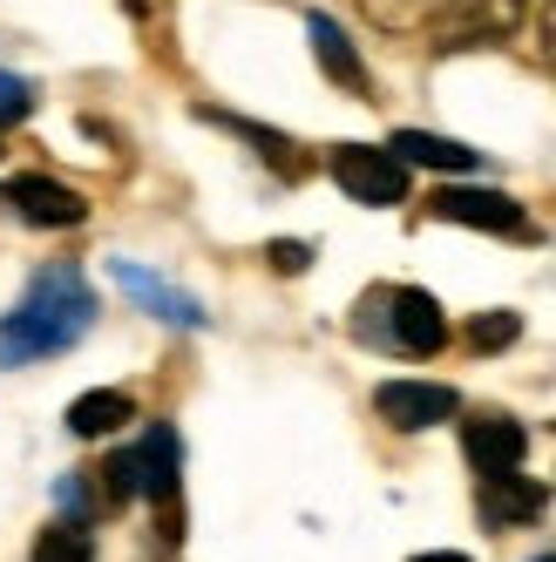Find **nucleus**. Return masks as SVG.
I'll return each mask as SVG.
<instances>
[{
    "mask_svg": "<svg viewBox=\"0 0 556 562\" xmlns=\"http://www.w3.org/2000/svg\"><path fill=\"white\" fill-rule=\"evenodd\" d=\"M96 326V292L75 265H48L27 285V299L0 318V367H34L48 352H68Z\"/></svg>",
    "mask_w": 556,
    "mask_h": 562,
    "instance_id": "obj_1",
    "label": "nucleus"
},
{
    "mask_svg": "<svg viewBox=\"0 0 556 562\" xmlns=\"http://www.w3.org/2000/svg\"><path fill=\"white\" fill-rule=\"evenodd\" d=\"M353 326H360V339H380V346L414 352V359H427V352L448 346L442 305H434V292H414V285L367 292V305H360V318H353Z\"/></svg>",
    "mask_w": 556,
    "mask_h": 562,
    "instance_id": "obj_2",
    "label": "nucleus"
},
{
    "mask_svg": "<svg viewBox=\"0 0 556 562\" xmlns=\"http://www.w3.org/2000/svg\"><path fill=\"white\" fill-rule=\"evenodd\" d=\"M530 0H448L442 21H434V48L442 55H475V48H502L515 42V27H523Z\"/></svg>",
    "mask_w": 556,
    "mask_h": 562,
    "instance_id": "obj_3",
    "label": "nucleus"
},
{
    "mask_svg": "<svg viewBox=\"0 0 556 562\" xmlns=\"http://www.w3.org/2000/svg\"><path fill=\"white\" fill-rule=\"evenodd\" d=\"M333 183L367 211H393L408 196V164L393 149H374V143H340L333 149Z\"/></svg>",
    "mask_w": 556,
    "mask_h": 562,
    "instance_id": "obj_4",
    "label": "nucleus"
},
{
    "mask_svg": "<svg viewBox=\"0 0 556 562\" xmlns=\"http://www.w3.org/2000/svg\"><path fill=\"white\" fill-rule=\"evenodd\" d=\"M427 204H434V217H442V224L496 231V237H523V231H530L523 204H515L509 190H489V183H448V190H434Z\"/></svg>",
    "mask_w": 556,
    "mask_h": 562,
    "instance_id": "obj_5",
    "label": "nucleus"
},
{
    "mask_svg": "<svg viewBox=\"0 0 556 562\" xmlns=\"http://www.w3.org/2000/svg\"><path fill=\"white\" fill-rule=\"evenodd\" d=\"M455 386H442V380H387L380 393H374V414L387 420V427H401V434H421V427H442V420H455Z\"/></svg>",
    "mask_w": 556,
    "mask_h": 562,
    "instance_id": "obj_6",
    "label": "nucleus"
},
{
    "mask_svg": "<svg viewBox=\"0 0 556 562\" xmlns=\"http://www.w3.org/2000/svg\"><path fill=\"white\" fill-rule=\"evenodd\" d=\"M8 204H14L27 224H42V231H75V224L89 217L82 190H68V183H55V177H14V183H8Z\"/></svg>",
    "mask_w": 556,
    "mask_h": 562,
    "instance_id": "obj_7",
    "label": "nucleus"
},
{
    "mask_svg": "<svg viewBox=\"0 0 556 562\" xmlns=\"http://www.w3.org/2000/svg\"><path fill=\"white\" fill-rule=\"evenodd\" d=\"M462 448H468L475 474H509V468H523V454H530V434L515 427L509 414H475V420L462 427Z\"/></svg>",
    "mask_w": 556,
    "mask_h": 562,
    "instance_id": "obj_8",
    "label": "nucleus"
},
{
    "mask_svg": "<svg viewBox=\"0 0 556 562\" xmlns=\"http://www.w3.org/2000/svg\"><path fill=\"white\" fill-rule=\"evenodd\" d=\"M109 271H115V285H123L136 305H149L156 318H170V326H204V305H197L190 292H177V285H164L156 271H143V265H130V258H115Z\"/></svg>",
    "mask_w": 556,
    "mask_h": 562,
    "instance_id": "obj_9",
    "label": "nucleus"
},
{
    "mask_svg": "<svg viewBox=\"0 0 556 562\" xmlns=\"http://www.w3.org/2000/svg\"><path fill=\"white\" fill-rule=\"evenodd\" d=\"M543 488H536V481H523V474H482V521H489V529H515V521H536L543 515Z\"/></svg>",
    "mask_w": 556,
    "mask_h": 562,
    "instance_id": "obj_10",
    "label": "nucleus"
},
{
    "mask_svg": "<svg viewBox=\"0 0 556 562\" xmlns=\"http://www.w3.org/2000/svg\"><path fill=\"white\" fill-rule=\"evenodd\" d=\"M305 34H312V55H320V68L333 75V82H340L346 95H367V68H360V55H353L346 27H340L333 14H312V21H305Z\"/></svg>",
    "mask_w": 556,
    "mask_h": 562,
    "instance_id": "obj_11",
    "label": "nucleus"
},
{
    "mask_svg": "<svg viewBox=\"0 0 556 562\" xmlns=\"http://www.w3.org/2000/svg\"><path fill=\"white\" fill-rule=\"evenodd\" d=\"M393 156H401V164L414 170H448V177H468L475 164H482V156H475L468 143H448V136H427V130H393V143H387Z\"/></svg>",
    "mask_w": 556,
    "mask_h": 562,
    "instance_id": "obj_12",
    "label": "nucleus"
},
{
    "mask_svg": "<svg viewBox=\"0 0 556 562\" xmlns=\"http://www.w3.org/2000/svg\"><path fill=\"white\" fill-rule=\"evenodd\" d=\"M123 420H136V407H130V393H115V386H96L82 400H68V434L75 440H102V434H115Z\"/></svg>",
    "mask_w": 556,
    "mask_h": 562,
    "instance_id": "obj_13",
    "label": "nucleus"
},
{
    "mask_svg": "<svg viewBox=\"0 0 556 562\" xmlns=\"http://www.w3.org/2000/svg\"><path fill=\"white\" fill-rule=\"evenodd\" d=\"M448 0H360V14L380 27V34H427L442 21Z\"/></svg>",
    "mask_w": 556,
    "mask_h": 562,
    "instance_id": "obj_14",
    "label": "nucleus"
},
{
    "mask_svg": "<svg viewBox=\"0 0 556 562\" xmlns=\"http://www.w3.org/2000/svg\"><path fill=\"white\" fill-rule=\"evenodd\" d=\"M34 562H96V549H89V536L75 529V521H55V529L34 542Z\"/></svg>",
    "mask_w": 556,
    "mask_h": 562,
    "instance_id": "obj_15",
    "label": "nucleus"
},
{
    "mask_svg": "<svg viewBox=\"0 0 556 562\" xmlns=\"http://www.w3.org/2000/svg\"><path fill=\"white\" fill-rule=\"evenodd\" d=\"M515 333H523V326H515V312H482V318H468V346H475V352H496V346H509Z\"/></svg>",
    "mask_w": 556,
    "mask_h": 562,
    "instance_id": "obj_16",
    "label": "nucleus"
},
{
    "mask_svg": "<svg viewBox=\"0 0 556 562\" xmlns=\"http://www.w3.org/2000/svg\"><path fill=\"white\" fill-rule=\"evenodd\" d=\"M27 109H34V89L21 82V75H8V68H0V130H14Z\"/></svg>",
    "mask_w": 556,
    "mask_h": 562,
    "instance_id": "obj_17",
    "label": "nucleus"
},
{
    "mask_svg": "<svg viewBox=\"0 0 556 562\" xmlns=\"http://www.w3.org/2000/svg\"><path fill=\"white\" fill-rule=\"evenodd\" d=\"M271 265H278V271H305V265H312V251H305V245H292V237H278V245H271Z\"/></svg>",
    "mask_w": 556,
    "mask_h": 562,
    "instance_id": "obj_18",
    "label": "nucleus"
},
{
    "mask_svg": "<svg viewBox=\"0 0 556 562\" xmlns=\"http://www.w3.org/2000/svg\"><path fill=\"white\" fill-rule=\"evenodd\" d=\"M543 61L556 75V0H543Z\"/></svg>",
    "mask_w": 556,
    "mask_h": 562,
    "instance_id": "obj_19",
    "label": "nucleus"
},
{
    "mask_svg": "<svg viewBox=\"0 0 556 562\" xmlns=\"http://www.w3.org/2000/svg\"><path fill=\"white\" fill-rule=\"evenodd\" d=\"M414 562H468V555H455V549H427V555H414Z\"/></svg>",
    "mask_w": 556,
    "mask_h": 562,
    "instance_id": "obj_20",
    "label": "nucleus"
},
{
    "mask_svg": "<svg viewBox=\"0 0 556 562\" xmlns=\"http://www.w3.org/2000/svg\"><path fill=\"white\" fill-rule=\"evenodd\" d=\"M536 562H556V555H536Z\"/></svg>",
    "mask_w": 556,
    "mask_h": 562,
    "instance_id": "obj_21",
    "label": "nucleus"
}]
</instances>
